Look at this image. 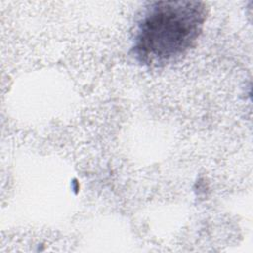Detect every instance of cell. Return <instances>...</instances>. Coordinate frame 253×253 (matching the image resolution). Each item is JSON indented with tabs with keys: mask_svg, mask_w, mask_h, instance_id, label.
Returning <instances> with one entry per match:
<instances>
[{
	"mask_svg": "<svg viewBox=\"0 0 253 253\" xmlns=\"http://www.w3.org/2000/svg\"><path fill=\"white\" fill-rule=\"evenodd\" d=\"M207 18L206 5L199 1L150 3L137 23L131 54L147 66H163L193 47Z\"/></svg>",
	"mask_w": 253,
	"mask_h": 253,
	"instance_id": "cell-1",
	"label": "cell"
}]
</instances>
